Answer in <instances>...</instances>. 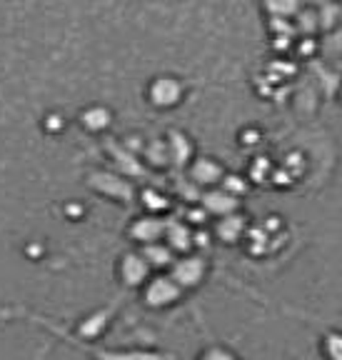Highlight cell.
<instances>
[{
  "instance_id": "obj_5",
  "label": "cell",
  "mask_w": 342,
  "mask_h": 360,
  "mask_svg": "<svg viewBox=\"0 0 342 360\" xmlns=\"http://www.w3.org/2000/svg\"><path fill=\"white\" fill-rule=\"evenodd\" d=\"M200 263L197 260H183V263L175 268L173 273V281L178 283V285H195L197 281H200Z\"/></svg>"
},
{
  "instance_id": "obj_2",
  "label": "cell",
  "mask_w": 342,
  "mask_h": 360,
  "mask_svg": "<svg viewBox=\"0 0 342 360\" xmlns=\"http://www.w3.org/2000/svg\"><path fill=\"white\" fill-rule=\"evenodd\" d=\"M112 313H115V305H107V308L98 310V313H90L88 318H83V321L75 326L73 335H78L80 340H96V338H100L103 333H105V328L110 326Z\"/></svg>"
},
{
  "instance_id": "obj_3",
  "label": "cell",
  "mask_w": 342,
  "mask_h": 360,
  "mask_svg": "<svg viewBox=\"0 0 342 360\" xmlns=\"http://www.w3.org/2000/svg\"><path fill=\"white\" fill-rule=\"evenodd\" d=\"M178 298V283L170 281V278H157L147 285L145 290V300L152 308H163V305H170Z\"/></svg>"
},
{
  "instance_id": "obj_4",
  "label": "cell",
  "mask_w": 342,
  "mask_h": 360,
  "mask_svg": "<svg viewBox=\"0 0 342 360\" xmlns=\"http://www.w3.org/2000/svg\"><path fill=\"white\" fill-rule=\"evenodd\" d=\"M120 273H123V281L128 285H138L140 281H145L147 265L145 260H140L138 255H125L123 265H120Z\"/></svg>"
},
{
  "instance_id": "obj_1",
  "label": "cell",
  "mask_w": 342,
  "mask_h": 360,
  "mask_svg": "<svg viewBox=\"0 0 342 360\" xmlns=\"http://www.w3.org/2000/svg\"><path fill=\"white\" fill-rule=\"evenodd\" d=\"M3 318H13V321H28L33 326H40L43 330L53 333L58 340L63 343L73 345L78 350H85L90 353L96 360H175L173 355H163V353H150V350H103L96 348V343H90V340H80L78 335H73L70 330L60 326V323L51 321V318H45L40 313H33V310H25V308H6L0 310Z\"/></svg>"
},
{
  "instance_id": "obj_6",
  "label": "cell",
  "mask_w": 342,
  "mask_h": 360,
  "mask_svg": "<svg viewBox=\"0 0 342 360\" xmlns=\"http://www.w3.org/2000/svg\"><path fill=\"white\" fill-rule=\"evenodd\" d=\"M200 360H232L230 355L225 353V350H218V348H213V350H208V353L202 355Z\"/></svg>"
}]
</instances>
